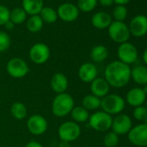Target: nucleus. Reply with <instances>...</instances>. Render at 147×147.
<instances>
[{"mask_svg": "<svg viewBox=\"0 0 147 147\" xmlns=\"http://www.w3.org/2000/svg\"><path fill=\"white\" fill-rule=\"evenodd\" d=\"M131 79V67L120 61L110 62L105 69V80L110 87L121 88L126 86Z\"/></svg>", "mask_w": 147, "mask_h": 147, "instance_id": "nucleus-1", "label": "nucleus"}, {"mask_svg": "<svg viewBox=\"0 0 147 147\" xmlns=\"http://www.w3.org/2000/svg\"><path fill=\"white\" fill-rule=\"evenodd\" d=\"M75 107L73 97L67 93L57 94L52 102V113L56 117H65Z\"/></svg>", "mask_w": 147, "mask_h": 147, "instance_id": "nucleus-2", "label": "nucleus"}, {"mask_svg": "<svg viewBox=\"0 0 147 147\" xmlns=\"http://www.w3.org/2000/svg\"><path fill=\"white\" fill-rule=\"evenodd\" d=\"M125 100L119 94H107L100 100V107L102 108V111L110 115L119 114L125 109Z\"/></svg>", "mask_w": 147, "mask_h": 147, "instance_id": "nucleus-3", "label": "nucleus"}, {"mask_svg": "<svg viewBox=\"0 0 147 147\" xmlns=\"http://www.w3.org/2000/svg\"><path fill=\"white\" fill-rule=\"evenodd\" d=\"M81 135V127L75 121H66L60 125L58 128V136L61 141L73 142Z\"/></svg>", "mask_w": 147, "mask_h": 147, "instance_id": "nucleus-4", "label": "nucleus"}, {"mask_svg": "<svg viewBox=\"0 0 147 147\" xmlns=\"http://www.w3.org/2000/svg\"><path fill=\"white\" fill-rule=\"evenodd\" d=\"M88 122L90 127L94 130L98 131H107L112 126L113 118L112 115L103 111H99L89 116Z\"/></svg>", "mask_w": 147, "mask_h": 147, "instance_id": "nucleus-5", "label": "nucleus"}, {"mask_svg": "<svg viewBox=\"0 0 147 147\" xmlns=\"http://www.w3.org/2000/svg\"><path fill=\"white\" fill-rule=\"evenodd\" d=\"M108 35L113 42L121 44L128 41L131 33L125 23L114 21L108 27Z\"/></svg>", "mask_w": 147, "mask_h": 147, "instance_id": "nucleus-6", "label": "nucleus"}, {"mask_svg": "<svg viewBox=\"0 0 147 147\" xmlns=\"http://www.w3.org/2000/svg\"><path fill=\"white\" fill-rule=\"evenodd\" d=\"M6 70L11 77L20 79L27 76L30 72V67L24 60L19 57H14L8 61Z\"/></svg>", "mask_w": 147, "mask_h": 147, "instance_id": "nucleus-7", "label": "nucleus"}, {"mask_svg": "<svg viewBox=\"0 0 147 147\" xmlns=\"http://www.w3.org/2000/svg\"><path fill=\"white\" fill-rule=\"evenodd\" d=\"M118 57L119 61L125 63L127 65L134 63L138 59V49L137 48L130 42H124L121 43L118 48Z\"/></svg>", "mask_w": 147, "mask_h": 147, "instance_id": "nucleus-8", "label": "nucleus"}, {"mask_svg": "<svg viewBox=\"0 0 147 147\" xmlns=\"http://www.w3.org/2000/svg\"><path fill=\"white\" fill-rule=\"evenodd\" d=\"M29 54L30 60L34 63L41 65L45 63L49 59L50 49L46 44L42 42H37L30 48Z\"/></svg>", "mask_w": 147, "mask_h": 147, "instance_id": "nucleus-9", "label": "nucleus"}, {"mask_svg": "<svg viewBox=\"0 0 147 147\" xmlns=\"http://www.w3.org/2000/svg\"><path fill=\"white\" fill-rule=\"evenodd\" d=\"M128 139L136 146H147V125L143 123L132 127L128 132Z\"/></svg>", "mask_w": 147, "mask_h": 147, "instance_id": "nucleus-10", "label": "nucleus"}, {"mask_svg": "<svg viewBox=\"0 0 147 147\" xmlns=\"http://www.w3.org/2000/svg\"><path fill=\"white\" fill-rule=\"evenodd\" d=\"M111 128L117 135H125L132 128V121L128 115L119 113L113 119Z\"/></svg>", "mask_w": 147, "mask_h": 147, "instance_id": "nucleus-11", "label": "nucleus"}, {"mask_svg": "<svg viewBox=\"0 0 147 147\" xmlns=\"http://www.w3.org/2000/svg\"><path fill=\"white\" fill-rule=\"evenodd\" d=\"M27 127L30 133L33 135H42L48 129V122L46 119L39 114L32 115L27 121Z\"/></svg>", "mask_w": 147, "mask_h": 147, "instance_id": "nucleus-12", "label": "nucleus"}, {"mask_svg": "<svg viewBox=\"0 0 147 147\" xmlns=\"http://www.w3.org/2000/svg\"><path fill=\"white\" fill-rule=\"evenodd\" d=\"M57 15L65 22H73L76 21L79 17V9L71 3H65L59 6Z\"/></svg>", "mask_w": 147, "mask_h": 147, "instance_id": "nucleus-13", "label": "nucleus"}, {"mask_svg": "<svg viewBox=\"0 0 147 147\" xmlns=\"http://www.w3.org/2000/svg\"><path fill=\"white\" fill-rule=\"evenodd\" d=\"M130 33L136 37H141L147 34V17L138 15L130 23Z\"/></svg>", "mask_w": 147, "mask_h": 147, "instance_id": "nucleus-14", "label": "nucleus"}, {"mask_svg": "<svg viewBox=\"0 0 147 147\" xmlns=\"http://www.w3.org/2000/svg\"><path fill=\"white\" fill-rule=\"evenodd\" d=\"M79 78L87 83H91L94 79L97 78L98 70L96 66L91 62H85L81 65L79 71H78Z\"/></svg>", "mask_w": 147, "mask_h": 147, "instance_id": "nucleus-15", "label": "nucleus"}, {"mask_svg": "<svg viewBox=\"0 0 147 147\" xmlns=\"http://www.w3.org/2000/svg\"><path fill=\"white\" fill-rule=\"evenodd\" d=\"M90 90L92 92V94L100 99L108 94L110 90V86L107 83V82L105 80V78L97 77L91 82Z\"/></svg>", "mask_w": 147, "mask_h": 147, "instance_id": "nucleus-16", "label": "nucleus"}, {"mask_svg": "<svg viewBox=\"0 0 147 147\" xmlns=\"http://www.w3.org/2000/svg\"><path fill=\"white\" fill-rule=\"evenodd\" d=\"M146 94L144 93L142 88H133L127 93L125 100L130 106L137 107L139 106H143V104L146 100Z\"/></svg>", "mask_w": 147, "mask_h": 147, "instance_id": "nucleus-17", "label": "nucleus"}, {"mask_svg": "<svg viewBox=\"0 0 147 147\" xmlns=\"http://www.w3.org/2000/svg\"><path fill=\"white\" fill-rule=\"evenodd\" d=\"M50 85L55 93L57 94H63L68 87V81L65 75L61 73H56L51 78Z\"/></svg>", "mask_w": 147, "mask_h": 147, "instance_id": "nucleus-18", "label": "nucleus"}, {"mask_svg": "<svg viewBox=\"0 0 147 147\" xmlns=\"http://www.w3.org/2000/svg\"><path fill=\"white\" fill-rule=\"evenodd\" d=\"M111 24H112V18L107 12H103V11L97 12L92 18V24L99 30L108 28Z\"/></svg>", "mask_w": 147, "mask_h": 147, "instance_id": "nucleus-19", "label": "nucleus"}, {"mask_svg": "<svg viewBox=\"0 0 147 147\" xmlns=\"http://www.w3.org/2000/svg\"><path fill=\"white\" fill-rule=\"evenodd\" d=\"M131 78L138 85L147 84V67L138 65L131 69Z\"/></svg>", "mask_w": 147, "mask_h": 147, "instance_id": "nucleus-20", "label": "nucleus"}, {"mask_svg": "<svg viewBox=\"0 0 147 147\" xmlns=\"http://www.w3.org/2000/svg\"><path fill=\"white\" fill-rule=\"evenodd\" d=\"M43 8V0H23V9L31 16L38 15Z\"/></svg>", "mask_w": 147, "mask_h": 147, "instance_id": "nucleus-21", "label": "nucleus"}, {"mask_svg": "<svg viewBox=\"0 0 147 147\" xmlns=\"http://www.w3.org/2000/svg\"><path fill=\"white\" fill-rule=\"evenodd\" d=\"M71 117L74 119V121L76 123H83L88 120L89 119V113L87 109H85L82 106L74 107V108L71 111Z\"/></svg>", "mask_w": 147, "mask_h": 147, "instance_id": "nucleus-22", "label": "nucleus"}, {"mask_svg": "<svg viewBox=\"0 0 147 147\" xmlns=\"http://www.w3.org/2000/svg\"><path fill=\"white\" fill-rule=\"evenodd\" d=\"M108 56V50L103 45H97L94 47L90 52V57L94 62H101Z\"/></svg>", "mask_w": 147, "mask_h": 147, "instance_id": "nucleus-23", "label": "nucleus"}, {"mask_svg": "<svg viewBox=\"0 0 147 147\" xmlns=\"http://www.w3.org/2000/svg\"><path fill=\"white\" fill-rule=\"evenodd\" d=\"M100 99L94 94H88L82 100V107L88 110H96L100 107Z\"/></svg>", "mask_w": 147, "mask_h": 147, "instance_id": "nucleus-24", "label": "nucleus"}, {"mask_svg": "<svg viewBox=\"0 0 147 147\" xmlns=\"http://www.w3.org/2000/svg\"><path fill=\"white\" fill-rule=\"evenodd\" d=\"M11 113L15 119L21 120L27 116V107L22 102H15L11 107Z\"/></svg>", "mask_w": 147, "mask_h": 147, "instance_id": "nucleus-25", "label": "nucleus"}, {"mask_svg": "<svg viewBox=\"0 0 147 147\" xmlns=\"http://www.w3.org/2000/svg\"><path fill=\"white\" fill-rule=\"evenodd\" d=\"M42 25H43V21L42 20L41 17L38 15L31 16L26 24L27 29L32 33H36L40 31L42 28Z\"/></svg>", "mask_w": 147, "mask_h": 147, "instance_id": "nucleus-26", "label": "nucleus"}, {"mask_svg": "<svg viewBox=\"0 0 147 147\" xmlns=\"http://www.w3.org/2000/svg\"><path fill=\"white\" fill-rule=\"evenodd\" d=\"M27 13L23 8H15L10 12V20L14 24H20L26 20Z\"/></svg>", "mask_w": 147, "mask_h": 147, "instance_id": "nucleus-27", "label": "nucleus"}, {"mask_svg": "<svg viewBox=\"0 0 147 147\" xmlns=\"http://www.w3.org/2000/svg\"><path fill=\"white\" fill-rule=\"evenodd\" d=\"M40 17L42 21L48 24H53L57 19V12L50 7H43L40 12Z\"/></svg>", "mask_w": 147, "mask_h": 147, "instance_id": "nucleus-28", "label": "nucleus"}, {"mask_svg": "<svg viewBox=\"0 0 147 147\" xmlns=\"http://www.w3.org/2000/svg\"><path fill=\"white\" fill-rule=\"evenodd\" d=\"M97 5V0H78V9L84 12L93 11Z\"/></svg>", "mask_w": 147, "mask_h": 147, "instance_id": "nucleus-29", "label": "nucleus"}, {"mask_svg": "<svg viewBox=\"0 0 147 147\" xmlns=\"http://www.w3.org/2000/svg\"><path fill=\"white\" fill-rule=\"evenodd\" d=\"M103 143L106 147H115L119 144V135L113 131H108L103 138Z\"/></svg>", "mask_w": 147, "mask_h": 147, "instance_id": "nucleus-30", "label": "nucleus"}, {"mask_svg": "<svg viewBox=\"0 0 147 147\" xmlns=\"http://www.w3.org/2000/svg\"><path fill=\"white\" fill-rule=\"evenodd\" d=\"M113 16L116 21L123 22L127 16V10L124 5H117L113 11Z\"/></svg>", "mask_w": 147, "mask_h": 147, "instance_id": "nucleus-31", "label": "nucleus"}, {"mask_svg": "<svg viewBox=\"0 0 147 147\" xmlns=\"http://www.w3.org/2000/svg\"><path fill=\"white\" fill-rule=\"evenodd\" d=\"M11 45V38L9 35L4 31H0V53L9 49Z\"/></svg>", "mask_w": 147, "mask_h": 147, "instance_id": "nucleus-32", "label": "nucleus"}, {"mask_svg": "<svg viewBox=\"0 0 147 147\" xmlns=\"http://www.w3.org/2000/svg\"><path fill=\"white\" fill-rule=\"evenodd\" d=\"M147 116V108L144 106H139L134 108L133 110V117L139 121H144L145 117Z\"/></svg>", "mask_w": 147, "mask_h": 147, "instance_id": "nucleus-33", "label": "nucleus"}, {"mask_svg": "<svg viewBox=\"0 0 147 147\" xmlns=\"http://www.w3.org/2000/svg\"><path fill=\"white\" fill-rule=\"evenodd\" d=\"M10 12L6 6L0 5V25H5L10 21Z\"/></svg>", "mask_w": 147, "mask_h": 147, "instance_id": "nucleus-34", "label": "nucleus"}, {"mask_svg": "<svg viewBox=\"0 0 147 147\" xmlns=\"http://www.w3.org/2000/svg\"><path fill=\"white\" fill-rule=\"evenodd\" d=\"M25 147H42V145L36 141H30L29 143L26 144Z\"/></svg>", "mask_w": 147, "mask_h": 147, "instance_id": "nucleus-35", "label": "nucleus"}, {"mask_svg": "<svg viewBox=\"0 0 147 147\" xmlns=\"http://www.w3.org/2000/svg\"><path fill=\"white\" fill-rule=\"evenodd\" d=\"M99 2L103 6H111L114 3L113 0H99Z\"/></svg>", "mask_w": 147, "mask_h": 147, "instance_id": "nucleus-36", "label": "nucleus"}, {"mask_svg": "<svg viewBox=\"0 0 147 147\" xmlns=\"http://www.w3.org/2000/svg\"><path fill=\"white\" fill-rule=\"evenodd\" d=\"M113 2H115L118 5H124L129 3L130 0H113Z\"/></svg>", "mask_w": 147, "mask_h": 147, "instance_id": "nucleus-37", "label": "nucleus"}, {"mask_svg": "<svg viewBox=\"0 0 147 147\" xmlns=\"http://www.w3.org/2000/svg\"><path fill=\"white\" fill-rule=\"evenodd\" d=\"M14 26H15V24L10 20V21H8L5 24V27L8 30H12L13 28H14Z\"/></svg>", "mask_w": 147, "mask_h": 147, "instance_id": "nucleus-38", "label": "nucleus"}, {"mask_svg": "<svg viewBox=\"0 0 147 147\" xmlns=\"http://www.w3.org/2000/svg\"><path fill=\"white\" fill-rule=\"evenodd\" d=\"M58 147H70V143L67 142V141H61V140Z\"/></svg>", "mask_w": 147, "mask_h": 147, "instance_id": "nucleus-39", "label": "nucleus"}, {"mask_svg": "<svg viewBox=\"0 0 147 147\" xmlns=\"http://www.w3.org/2000/svg\"><path fill=\"white\" fill-rule=\"evenodd\" d=\"M143 60H144V63L147 65V48L144 49V51L143 53Z\"/></svg>", "mask_w": 147, "mask_h": 147, "instance_id": "nucleus-40", "label": "nucleus"}, {"mask_svg": "<svg viewBox=\"0 0 147 147\" xmlns=\"http://www.w3.org/2000/svg\"><path fill=\"white\" fill-rule=\"evenodd\" d=\"M142 89H143L144 93L147 95V84H146V85H144V88H143Z\"/></svg>", "mask_w": 147, "mask_h": 147, "instance_id": "nucleus-41", "label": "nucleus"}, {"mask_svg": "<svg viewBox=\"0 0 147 147\" xmlns=\"http://www.w3.org/2000/svg\"><path fill=\"white\" fill-rule=\"evenodd\" d=\"M144 124L147 125V116H146V117H145V119H144Z\"/></svg>", "mask_w": 147, "mask_h": 147, "instance_id": "nucleus-42", "label": "nucleus"}, {"mask_svg": "<svg viewBox=\"0 0 147 147\" xmlns=\"http://www.w3.org/2000/svg\"><path fill=\"white\" fill-rule=\"evenodd\" d=\"M145 107L147 108V98H146V100H145Z\"/></svg>", "mask_w": 147, "mask_h": 147, "instance_id": "nucleus-43", "label": "nucleus"}, {"mask_svg": "<svg viewBox=\"0 0 147 147\" xmlns=\"http://www.w3.org/2000/svg\"><path fill=\"white\" fill-rule=\"evenodd\" d=\"M0 60H1V55H0Z\"/></svg>", "mask_w": 147, "mask_h": 147, "instance_id": "nucleus-44", "label": "nucleus"}]
</instances>
